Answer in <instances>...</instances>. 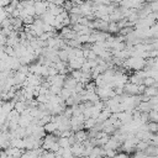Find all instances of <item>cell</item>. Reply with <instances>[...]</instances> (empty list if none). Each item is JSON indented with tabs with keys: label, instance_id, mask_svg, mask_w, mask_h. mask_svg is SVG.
Segmentation results:
<instances>
[{
	"label": "cell",
	"instance_id": "obj_1",
	"mask_svg": "<svg viewBox=\"0 0 158 158\" xmlns=\"http://www.w3.org/2000/svg\"><path fill=\"white\" fill-rule=\"evenodd\" d=\"M35 10H36V16H42L48 11V1H36Z\"/></svg>",
	"mask_w": 158,
	"mask_h": 158
},
{
	"label": "cell",
	"instance_id": "obj_2",
	"mask_svg": "<svg viewBox=\"0 0 158 158\" xmlns=\"http://www.w3.org/2000/svg\"><path fill=\"white\" fill-rule=\"evenodd\" d=\"M85 60H86V58H84V57H74V58L69 59L68 65L72 69H81V67H83Z\"/></svg>",
	"mask_w": 158,
	"mask_h": 158
},
{
	"label": "cell",
	"instance_id": "obj_3",
	"mask_svg": "<svg viewBox=\"0 0 158 158\" xmlns=\"http://www.w3.org/2000/svg\"><path fill=\"white\" fill-rule=\"evenodd\" d=\"M125 93H127L128 95H139V85L138 84H135V83H126L125 86Z\"/></svg>",
	"mask_w": 158,
	"mask_h": 158
},
{
	"label": "cell",
	"instance_id": "obj_4",
	"mask_svg": "<svg viewBox=\"0 0 158 158\" xmlns=\"http://www.w3.org/2000/svg\"><path fill=\"white\" fill-rule=\"evenodd\" d=\"M74 156H83L84 154V149H85V146L84 143H80V142H75L74 144L70 146Z\"/></svg>",
	"mask_w": 158,
	"mask_h": 158
},
{
	"label": "cell",
	"instance_id": "obj_5",
	"mask_svg": "<svg viewBox=\"0 0 158 158\" xmlns=\"http://www.w3.org/2000/svg\"><path fill=\"white\" fill-rule=\"evenodd\" d=\"M74 136H75L77 142L83 143L84 141H86L89 138V132H86L85 130H78V131L74 132Z\"/></svg>",
	"mask_w": 158,
	"mask_h": 158
},
{
	"label": "cell",
	"instance_id": "obj_6",
	"mask_svg": "<svg viewBox=\"0 0 158 158\" xmlns=\"http://www.w3.org/2000/svg\"><path fill=\"white\" fill-rule=\"evenodd\" d=\"M48 11L52 15L57 16V15H59V14H62L64 11V7L63 6H59V5H56L53 2H48Z\"/></svg>",
	"mask_w": 158,
	"mask_h": 158
},
{
	"label": "cell",
	"instance_id": "obj_7",
	"mask_svg": "<svg viewBox=\"0 0 158 158\" xmlns=\"http://www.w3.org/2000/svg\"><path fill=\"white\" fill-rule=\"evenodd\" d=\"M77 84H78V80L72 74H68L67 78H65V81H64V86L68 88V89H70V90H74V88H75Z\"/></svg>",
	"mask_w": 158,
	"mask_h": 158
},
{
	"label": "cell",
	"instance_id": "obj_8",
	"mask_svg": "<svg viewBox=\"0 0 158 158\" xmlns=\"http://www.w3.org/2000/svg\"><path fill=\"white\" fill-rule=\"evenodd\" d=\"M14 78H15V81H16V84H19V85H23V83L26 81V79H27V75L25 74V73H22V72H20V70H16L15 73H14Z\"/></svg>",
	"mask_w": 158,
	"mask_h": 158
},
{
	"label": "cell",
	"instance_id": "obj_9",
	"mask_svg": "<svg viewBox=\"0 0 158 158\" xmlns=\"http://www.w3.org/2000/svg\"><path fill=\"white\" fill-rule=\"evenodd\" d=\"M44 128H46V132L47 133H54L58 130V123L54 122V121H51V122H48V123L44 125Z\"/></svg>",
	"mask_w": 158,
	"mask_h": 158
},
{
	"label": "cell",
	"instance_id": "obj_10",
	"mask_svg": "<svg viewBox=\"0 0 158 158\" xmlns=\"http://www.w3.org/2000/svg\"><path fill=\"white\" fill-rule=\"evenodd\" d=\"M15 109L20 112V114H22L26 109H28V105H27V102L26 101H15Z\"/></svg>",
	"mask_w": 158,
	"mask_h": 158
},
{
	"label": "cell",
	"instance_id": "obj_11",
	"mask_svg": "<svg viewBox=\"0 0 158 158\" xmlns=\"http://www.w3.org/2000/svg\"><path fill=\"white\" fill-rule=\"evenodd\" d=\"M96 118H94V117H88V118H85V121H84V126H85V128L86 130H90V128H93L95 125H96Z\"/></svg>",
	"mask_w": 158,
	"mask_h": 158
},
{
	"label": "cell",
	"instance_id": "obj_12",
	"mask_svg": "<svg viewBox=\"0 0 158 158\" xmlns=\"http://www.w3.org/2000/svg\"><path fill=\"white\" fill-rule=\"evenodd\" d=\"M58 56L60 58V60H64V62H69V52L67 48H63V49H59L58 52Z\"/></svg>",
	"mask_w": 158,
	"mask_h": 158
},
{
	"label": "cell",
	"instance_id": "obj_13",
	"mask_svg": "<svg viewBox=\"0 0 158 158\" xmlns=\"http://www.w3.org/2000/svg\"><path fill=\"white\" fill-rule=\"evenodd\" d=\"M58 143H59V146L60 147H70L72 144H70V139H69V137H58Z\"/></svg>",
	"mask_w": 158,
	"mask_h": 158
},
{
	"label": "cell",
	"instance_id": "obj_14",
	"mask_svg": "<svg viewBox=\"0 0 158 158\" xmlns=\"http://www.w3.org/2000/svg\"><path fill=\"white\" fill-rule=\"evenodd\" d=\"M147 126H148V131H151L152 133H157L158 132V122L149 120L147 122Z\"/></svg>",
	"mask_w": 158,
	"mask_h": 158
},
{
	"label": "cell",
	"instance_id": "obj_15",
	"mask_svg": "<svg viewBox=\"0 0 158 158\" xmlns=\"http://www.w3.org/2000/svg\"><path fill=\"white\" fill-rule=\"evenodd\" d=\"M109 32L110 33H118L120 32V27H118L116 21H111L109 23Z\"/></svg>",
	"mask_w": 158,
	"mask_h": 158
},
{
	"label": "cell",
	"instance_id": "obj_16",
	"mask_svg": "<svg viewBox=\"0 0 158 158\" xmlns=\"http://www.w3.org/2000/svg\"><path fill=\"white\" fill-rule=\"evenodd\" d=\"M72 94H73V90H70V89H68V88L63 86V88H62V90H60V94H59V95L62 96V99H63V100H67Z\"/></svg>",
	"mask_w": 158,
	"mask_h": 158
},
{
	"label": "cell",
	"instance_id": "obj_17",
	"mask_svg": "<svg viewBox=\"0 0 158 158\" xmlns=\"http://www.w3.org/2000/svg\"><path fill=\"white\" fill-rule=\"evenodd\" d=\"M128 81H131V83H135V84H143V79L142 78H139L136 73L135 74H132V75H130V78H128Z\"/></svg>",
	"mask_w": 158,
	"mask_h": 158
},
{
	"label": "cell",
	"instance_id": "obj_18",
	"mask_svg": "<svg viewBox=\"0 0 158 158\" xmlns=\"http://www.w3.org/2000/svg\"><path fill=\"white\" fill-rule=\"evenodd\" d=\"M143 84H144L146 86H151V85H154V84H156V78H154V77H151V75H148V77H146V78L143 79Z\"/></svg>",
	"mask_w": 158,
	"mask_h": 158
},
{
	"label": "cell",
	"instance_id": "obj_19",
	"mask_svg": "<svg viewBox=\"0 0 158 158\" xmlns=\"http://www.w3.org/2000/svg\"><path fill=\"white\" fill-rule=\"evenodd\" d=\"M62 88H63V86H58V85H54V84H53V85H51L49 90H51L52 94H60Z\"/></svg>",
	"mask_w": 158,
	"mask_h": 158
},
{
	"label": "cell",
	"instance_id": "obj_20",
	"mask_svg": "<svg viewBox=\"0 0 158 158\" xmlns=\"http://www.w3.org/2000/svg\"><path fill=\"white\" fill-rule=\"evenodd\" d=\"M141 121L144 122V123H147L149 121V112H142L141 114Z\"/></svg>",
	"mask_w": 158,
	"mask_h": 158
},
{
	"label": "cell",
	"instance_id": "obj_21",
	"mask_svg": "<svg viewBox=\"0 0 158 158\" xmlns=\"http://www.w3.org/2000/svg\"><path fill=\"white\" fill-rule=\"evenodd\" d=\"M10 4H11V0H0L1 7H6V6H9Z\"/></svg>",
	"mask_w": 158,
	"mask_h": 158
},
{
	"label": "cell",
	"instance_id": "obj_22",
	"mask_svg": "<svg viewBox=\"0 0 158 158\" xmlns=\"http://www.w3.org/2000/svg\"><path fill=\"white\" fill-rule=\"evenodd\" d=\"M151 1H156V0H147V2H151Z\"/></svg>",
	"mask_w": 158,
	"mask_h": 158
}]
</instances>
